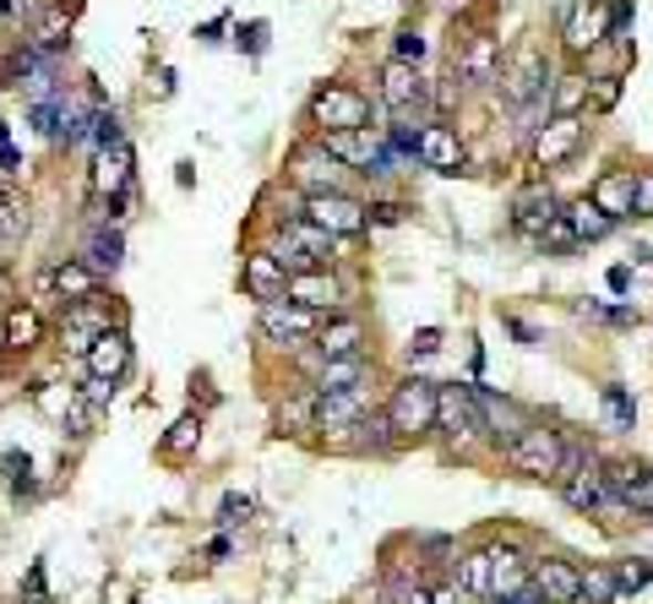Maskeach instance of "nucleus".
<instances>
[{
  "instance_id": "6ab92c4d",
  "label": "nucleus",
  "mask_w": 653,
  "mask_h": 604,
  "mask_svg": "<svg viewBox=\"0 0 653 604\" xmlns=\"http://www.w3.org/2000/svg\"><path fill=\"white\" fill-rule=\"evenodd\" d=\"M240 283H246V294L251 300H283V289H289V272L278 268V257L272 251H251L246 257V268H240Z\"/></svg>"
},
{
  "instance_id": "b1692460",
  "label": "nucleus",
  "mask_w": 653,
  "mask_h": 604,
  "mask_svg": "<svg viewBox=\"0 0 653 604\" xmlns=\"http://www.w3.org/2000/svg\"><path fill=\"white\" fill-rule=\"evenodd\" d=\"M354 387H365V354H354V360H322L311 371V393L317 398H326V393H354Z\"/></svg>"
},
{
  "instance_id": "20e7f679",
  "label": "nucleus",
  "mask_w": 653,
  "mask_h": 604,
  "mask_svg": "<svg viewBox=\"0 0 653 604\" xmlns=\"http://www.w3.org/2000/svg\"><path fill=\"white\" fill-rule=\"evenodd\" d=\"M305 223H317V229L332 235V240H354V235H365L371 207L354 201V197H343V191H322V197H305Z\"/></svg>"
},
{
  "instance_id": "2f4dec72",
  "label": "nucleus",
  "mask_w": 653,
  "mask_h": 604,
  "mask_svg": "<svg viewBox=\"0 0 653 604\" xmlns=\"http://www.w3.org/2000/svg\"><path fill=\"white\" fill-rule=\"evenodd\" d=\"M561 218H567V229H572L578 240H604V235L615 229V223H610V218H604V212H599L588 197L572 201V207H561Z\"/></svg>"
},
{
  "instance_id": "8fccbe9b",
  "label": "nucleus",
  "mask_w": 653,
  "mask_h": 604,
  "mask_svg": "<svg viewBox=\"0 0 653 604\" xmlns=\"http://www.w3.org/2000/svg\"><path fill=\"white\" fill-rule=\"evenodd\" d=\"M539 240H545V246H556V251H567V246H578V235L567 229V218H556V223H550V229H545Z\"/></svg>"
},
{
  "instance_id": "6e6d98bb",
  "label": "nucleus",
  "mask_w": 653,
  "mask_h": 604,
  "mask_svg": "<svg viewBox=\"0 0 653 604\" xmlns=\"http://www.w3.org/2000/svg\"><path fill=\"white\" fill-rule=\"evenodd\" d=\"M371 212H376L382 223H397V218H403V207H397V201H382V207H371Z\"/></svg>"
},
{
  "instance_id": "603ef678",
  "label": "nucleus",
  "mask_w": 653,
  "mask_h": 604,
  "mask_svg": "<svg viewBox=\"0 0 653 604\" xmlns=\"http://www.w3.org/2000/svg\"><path fill=\"white\" fill-rule=\"evenodd\" d=\"M28 600L50 604V594H44V566H33V572H28Z\"/></svg>"
},
{
  "instance_id": "bb28decb",
  "label": "nucleus",
  "mask_w": 653,
  "mask_h": 604,
  "mask_svg": "<svg viewBox=\"0 0 653 604\" xmlns=\"http://www.w3.org/2000/svg\"><path fill=\"white\" fill-rule=\"evenodd\" d=\"M382 98H387V110H397V115L414 110V104H425V82H419V71L392 61V66L382 71Z\"/></svg>"
},
{
  "instance_id": "423d86ee",
  "label": "nucleus",
  "mask_w": 653,
  "mask_h": 604,
  "mask_svg": "<svg viewBox=\"0 0 653 604\" xmlns=\"http://www.w3.org/2000/svg\"><path fill=\"white\" fill-rule=\"evenodd\" d=\"M272 257H278V268L289 272V278H294V272H317L322 262H332V235H322V229L305 223V218H300V223H283V240H278Z\"/></svg>"
},
{
  "instance_id": "13d9d810",
  "label": "nucleus",
  "mask_w": 653,
  "mask_h": 604,
  "mask_svg": "<svg viewBox=\"0 0 653 604\" xmlns=\"http://www.w3.org/2000/svg\"><path fill=\"white\" fill-rule=\"evenodd\" d=\"M0 142H6V121H0Z\"/></svg>"
},
{
  "instance_id": "e433bc0d",
  "label": "nucleus",
  "mask_w": 653,
  "mask_h": 604,
  "mask_svg": "<svg viewBox=\"0 0 653 604\" xmlns=\"http://www.w3.org/2000/svg\"><path fill=\"white\" fill-rule=\"evenodd\" d=\"M87 142H93V147H121V142H126V132H121V115H115V110H104V104H99V110H87Z\"/></svg>"
},
{
  "instance_id": "9b49d317",
  "label": "nucleus",
  "mask_w": 653,
  "mask_h": 604,
  "mask_svg": "<svg viewBox=\"0 0 653 604\" xmlns=\"http://www.w3.org/2000/svg\"><path fill=\"white\" fill-rule=\"evenodd\" d=\"M604 496L626 512H653V469L649 464H610L604 469Z\"/></svg>"
},
{
  "instance_id": "7c9ffc66",
  "label": "nucleus",
  "mask_w": 653,
  "mask_h": 604,
  "mask_svg": "<svg viewBox=\"0 0 653 604\" xmlns=\"http://www.w3.org/2000/svg\"><path fill=\"white\" fill-rule=\"evenodd\" d=\"M28 223H33V207H28V197H22L17 186H6V180H0V240H22V235H28Z\"/></svg>"
},
{
  "instance_id": "c9c22d12",
  "label": "nucleus",
  "mask_w": 653,
  "mask_h": 604,
  "mask_svg": "<svg viewBox=\"0 0 653 604\" xmlns=\"http://www.w3.org/2000/svg\"><path fill=\"white\" fill-rule=\"evenodd\" d=\"M578 577H583V600L588 604H615L621 600V589H615V566L599 561V566H588V572H578Z\"/></svg>"
},
{
  "instance_id": "a878e982",
  "label": "nucleus",
  "mask_w": 653,
  "mask_h": 604,
  "mask_svg": "<svg viewBox=\"0 0 653 604\" xmlns=\"http://www.w3.org/2000/svg\"><path fill=\"white\" fill-rule=\"evenodd\" d=\"M360 343H365V327H360L354 316H338V322L317 327V354H322V360H354Z\"/></svg>"
},
{
  "instance_id": "49530a36",
  "label": "nucleus",
  "mask_w": 653,
  "mask_h": 604,
  "mask_svg": "<svg viewBox=\"0 0 653 604\" xmlns=\"http://www.w3.org/2000/svg\"><path fill=\"white\" fill-rule=\"evenodd\" d=\"M588 93H593L599 110H615L621 104V76H599V82H588Z\"/></svg>"
},
{
  "instance_id": "79ce46f5",
  "label": "nucleus",
  "mask_w": 653,
  "mask_h": 604,
  "mask_svg": "<svg viewBox=\"0 0 653 604\" xmlns=\"http://www.w3.org/2000/svg\"><path fill=\"white\" fill-rule=\"evenodd\" d=\"M392 50H397V66H419V61H425V33L403 28V33L392 39Z\"/></svg>"
},
{
  "instance_id": "412c9836",
  "label": "nucleus",
  "mask_w": 653,
  "mask_h": 604,
  "mask_svg": "<svg viewBox=\"0 0 653 604\" xmlns=\"http://www.w3.org/2000/svg\"><path fill=\"white\" fill-rule=\"evenodd\" d=\"M39 289H50L61 305H82V300H93V294H99V278L82 268V262H55V268L39 278Z\"/></svg>"
},
{
  "instance_id": "4c0bfd02",
  "label": "nucleus",
  "mask_w": 653,
  "mask_h": 604,
  "mask_svg": "<svg viewBox=\"0 0 653 604\" xmlns=\"http://www.w3.org/2000/svg\"><path fill=\"white\" fill-rule=\"evenodd\" d=\"M196 441H201V419H196V414H186V419H175V425H169L164 452H169V458H186V452H196Z\"/></svg>"
},
{
  "instance_id": "cd10ccee",
  "label": "nucleus",
  "mask_w": 653,
  "mask_h": 604,
  "mask_svg": "<svg viewBox=\"0 0 653 604\" xmlns=\"http://www.w3.org/2000/svg\"><path fill=\"white\" fill-rule=\"evenodd\" d=\"M588 201L610 218V223H621V218H632V169H621V175H604L593 191H588Z\"/></svg>"
},
{
  "instance_id": "c03bdc74",
  "label": "nucleus",
  "mask_w": 653,
  "mask_h": 604,
  "mask_svg": "<svg viewBox=\"0 0 653 604\" xmlns=\"http://www.w3.org/2000/svg\"><path fill=\"white\" fill-rule=\"evenodd\" d=\"M643 583H649V561H621V566H615V589H621V594H638Z\"/></svg>"
},
{
  "instance_id": "2eb2a0df",
  "label": "nucleus",
  "mask_w": 653,
  "mask_h": 604,
  "mask_svg": "<svg viewBox=\"0 0 653 604\" xmlns=\"http://www.w3.org/2000/svg\"><path fill=\"white\" fill-rule=\"evenodd\" d=\"M257 322H261V337H272V343H294V337L317 333V311H305L294 300H267Z\"/></svg>"
},
{
  "instance_id": "0eeeda50",
  "label": "nucleus",
  "mask_w": 653,
  "mask_h": 604,
  "mask_svg": "<svg viewBox=\"0 0 653 604\" xmlns=\"http://www.w3.org/2000/svg\"><path fill=\"white\" fill-rule=\"evenodd\" d=\"M436 425H442V436L457 441V447H474L485 436V419H479L468 387H436Z\"/></svg>"
},
{
  "instance_id": "9d476101",
  "label": "nucleus",
  "mask_w": 653,
  "mask_h": 604,
  "mask_svg": "<svg viewBox=\"0 0 653 604\" xmlns=\"http://www.w3.org/2000/svg\"><path fill=\"white\" fill-rule=\"evenodd\" d=\"M528 589H533L545 604H578L583 600V577H578V566L561 561V555L533 561V566H528Z\"/></svg>"
},
{
  "instance_id": "c756f323",
  "label": "nucleus",
  "mask_w": 653,
  "mask_h": 604,
  "mask_svg": "<svg viewBox=\"0 0 653 604\" xmlns=\"http://www.w3.org/2000/svg\"><path fill=\"white\" fill-rule=\"evenodd\" d=\"M496 76V39H468V50L457 55V82H490Z\"/></svg>"
},
{
  "instance_id": "a19ab883",
  "label": "nucleus",
  "mask_w": 653,
  "mask_h": 604,
  "mask_svg": "<svg viewBox=\"0 0 653 604\" xmlns=\"http://www.w3.org/2000/svg\"><path fill=\"white\" fill-rule=\"evenodd\" d=\"M578 316H588V322H610V327H632L638 322V311H626V305H578Z\"/></svg>"
},
{
  "instance_id": "5fc2aeb1",
  "label": "nucleus",
  "mask_w": 653,
  "mask_h": 604,
  "mask_svg": "<svg viewBox=\"0 0 653 604\" xmlns=\"http://www.w3.org/2000/svg\"><path fill=\"white\" fill-rule=\"evenodd\" d=\"M6 305H17V289H11V272L0 268V311H6Z\"/></svg>"
},
{
  "instance_id": "5701e85b",
  "label": "nucleus",
  "mask_w": 653,
  "mask_h": 604,
  "mask_svg": "<svg viewBox=\"0 0 653 604\" xmlns=\"http://www.w3.org/2000/svg\"><path fill=\"white\" fill-rule=\"evenodd\" d=\"M528 589V561L518 550H490V600L512 604Z\"/></svg>"
},
{
  "instance_id": "ea45409f",
  "label": "nucleus",
  "mask_w": 653,
  "mask_h": 604,
  "mask_svg": "<svg viewBox=\"0 0 653 604\" xmlns=\"http://www.w3.org/2000/svg\"><path fill=\"white\" fill-rule=\"evenodd\" d=\"M604 408H610L615 430H632V419H638V403L626 398V387H604Z\"/></svg>"
},
{
  "instance_id": "a18cd8bd",
  "label": "nucleus",
  "mask_w": 653,
  "mask_h": 604,
  "mask_svg": "<svg viewBox=\"0 0 653 604\" xmlns=\"http://www.w3.org/2000/svg\"><path fill=\"white\" fill-rule=\"evenodd\" d=\"M6 473H11V490H17V496L33 490V464H28V452H6Z\"/></svg>"
},
{
  "instance_id": "c85d7f7f",
  "label": "nucleus",
  "mask_w": 653,
  "mask_h": 604,
  "mask_svg": "<svg viewBox=\"0 0 653 604\" xmlns=\"http://www.w3.org/2000/svg\"><path fill=\"white\" fill-rule=\"evenodd\" d=\"M583 104H588V76H578V71H567V76H550L545 110H550L556 121H567V115H583Z\"/></svg>"
},
{
  "instance_id": "f3484780",
  "label": "nucleus",
  "mask_w": 653,
  "mask_h": 604,
  "mask_svg": "<svg viewBox=\"0 0 653 604\" xmlns=\"http://www.w3.org/2000/svg\"><path fill=\"white\" fill-rule=\"evenodd\" d=\"M283 300H294V305H305V311H338L343 305V289H338V278L332 272H294L289 278V289H283Z\"/></svg>"
},
{
  "instance_id": "37998d69",
  "label": "nucleus",
  "mask_w": 653,
  "mask_h": 604,
  "mask_svg": "<svg viewBox=\"0 0 653 604\" xmlns=\"http://www.w3.org/2000/svg\"><path fill=\"white\" fill-rule=\"evenodd\" d=\"M632 218H653V169L632 175Z\"/></svg>"
},
{
  "instance_id": "1a4fd4ad",
  "label": "nucleus",
  "mask_w": 653,
  "mask_h": 604,
  "mask_svg": "<svg viewBox=\"0 0 653 604\" xmlns=\"http://www.w3.org/2000/svg\"><path fill=\"white\" fill-rule=\"evenodd\" d=\"M561 44H567L572 55H588V50L610 44V6H604V0H578V6L567 11Z\"/></svg>"
},
{
  "instance_id": "6e6552de",
  "label": "nucleus",
  "mask_w": 653,
  "mask_h": 604,
  "mask_svg": "<svg viewBox=\"0 0 653 604\" xmlns=\"http://www.w3.org/2000/svg\"><path fill=\"white\" fill-rule=\"evenodd\" d=\"M501 93H507V104H539V98L550 93V66H545V55H539V50H518V55L501 66Z\"/></svg>"
},
{
  "instance_id": "aec40b11",
  "label": "nucleus",
  "mask_w": 653,
  "mask_h": 604,
  "mask_svg": "<svg viewBox=\"0 0 653 604\" xmlns=\"http://www.w3.org/2000/svg\"><path fill=\"white\" fill-rule=\"evenodd\" d=\"M131 147L121 142V147H99V158H93V191L110 201V197H126L131 191Z\"/></svg>"
},
{
  "instance_id": "dca6fc26",
  "label": "nucleus",
  "mask_w": 653,
  "mask_h": 604,
  "mask_svg": "<svg viewBox=\"0 0 653 604\" xmlns=\"http://www.w3.org/2000/svg\"><path fill=\"white\" fill-rule=\"evenodd\" d=\"M289 180H294L305 197H322V191H338L343 164H338V158H326L322 147H300V153H294V164H289Z\"/></svg>"
},
{
  "instance_id": "4d7b16f0",
  "label": "nucleus",
  "mask_w": 653,
  "mask_h": 604,
  "mask_svg": "<svg viewBox=\"0 0 653 604\" xmlns=\"http://www.w3.org/2000/svg\"><path fill=\"white\" fill-rule=\"evenodd\" d=\"M626 283H632V272H626V268H610V289H615V294H626Z\"/></svg>"
},
{
  "instance_id": "7ed1b4c3",
  "label": "nucleus",
  "mask_w": 653,
  "mask_h": 604,
  "mask_svg": "<svg viewBox=\"0 0 653 604\" xmlns=\"http://www.w3.org/2000/svg\"><path fill=\"white\" fill-rule=\"evenodd\" d=\"M311 121L322 132H371V104H365V93H354L343 82H326L311 98Z\"/></svg>"
},
{
  "instance_id": "de8ad7c7",
  "label": "nucleus",
  "mask_w": 653,
  "mask_h": 604,
  "mask_svg": "<svg viewBox=\"0 0 653 604\" xmlns=\"http://www.w3.org/2000/svg\"><path fill=\"white\" fill-rule=\"evenodd\" d=\"M246 518H251V496H224L218 523H246Z\"/></svg>"
},
{
  "instance_id": "a211bd4d",
  "label": "nucleus",
  "mask_w": 653,
  "mask_h": 604,
  "mask_svg": "<svg viewBox=\"0 0 653 604\" xmlns=\"http://www.w3.org/2000/svg\"><path fill=\"white\" fill-rule=\"evenodd\" d=\"M0 343H6V354H33L44 343V316L33 305H6L0 311Z\"/></svg>"
},
{
  "instance_id": "4be33fe9",
  "label": "nucleus",
  "mask_w": 653,
  "mask_h": 604,
  "mask_svg": "<svg viewBox=\"0 0 653 604\" xmlns=\"http://www.w3.org/2000/svg\"><path fill=\"white\" fill-rule=\"evenodd\" d=\"M419 158H425V169H436V175H457V169H463V142H457L453 126H425V132H419Z\"/></svg>"
},
{
  "instance_id": "39448f33",
  "label": "nucleus",
  "mask_w": 653,
  "mask_h": 604,
  "mask_svg": "<svg viewBox=\"0 0 653 604\" xmlns=\"http://www.w3.org/2000/svg\"><path fill=\"white\" fill-rule=\"evenodd\" d=\"M556 490H561V501L572 507V512H599L604 507V469L583 458V452H572L567 447V458H561V473L550 479Z\"/></svg>"
},
{
  "instance_id": "473e14b6",
  "label": "nucleus",
  "mask_w": 653,
  "mask_h": 604,
  "mask_svg": "<svg viewBox=\"0 0 653 604\" xmlns=\"http://www.w3.org/2000/svg\"><path fill=\"white\" fill-rule=\"evenodd\" d=\"M371 132H326L322 136V153L326 158H338V164H365L371 158Z\"/></svg>"
},
{
  "instance_id": "3c124183",
  "label": "nucleus",
  "mask_w": 653,
  "mask_h": 604,
  "mask_svg": "<svg viewBox=\"0 0 653 604\" xmlns=\"http://www.w3.org/2000/svg\"><path fill=\"white\" fill-rule=\"evenodd\" d=\"M392 153H419V132L414 126H392Z\"/></svg>"
},
{
  "instance_id": "f257e3e1",
  "label": "nucleus",
  "mask_w": 653,
  "mask_h": 604,
  "mask_svg": "<svg viewBox=\"0 0 653 604\" xmlns=\"http://www.w3.org/2000/svg\"><path fill=\"white\" fill-rule=\"evenodd\" d=\"M382 414H387V425H392V436H397V441L436 430V382H425V376H408V382H397Z\"/></svg>"
},
{
  "instance_id": "72a5a7b5",
  "label": "nucleus",
  "mask_w": 653,
  "mask_h": 604,
  "mask_svg": "<svg viewBox=\"0 0 653 604\" xmlns=\"http://www.w3.org/2000/svg\"><path fill=\"white\" fill-rule=\"evenodd\" d=\"M457 589H463L468 600H490V550L463 555V566H457Z\"/></svg>"
},
{
  "instance_id": "09e8293b",
  "label": "nucleus",
  "mask_w": 653,
  "mask_h": 604,
  "mask_svg": "<svg viewBox=\"0 0 653 604\" xmlns=\"http://www.w3.org/2000/svg\"><path fill=\"white\" fill-rule=\"evenodd\" d=\"M436 348H442V333H436V327H425V333L408 337V360H431Z\"/></svg>"
},
{
  "instance_id": "f03ea898",
  "label": "nucleus",
  "mask_w": 653,
  "mask_h": 604,
  "mask_svg": "<svg viewBox=\"0 0 653 604\" xmlns=\"http://www.w3.org/2000/svg\"><path fill=\"white\" fill-rule=\"evenodd\" d=\"M561 458H567V441H561V430H550V425H522L518 436L507 441V464L528 479H556L561 473Z\"/></svg>"
},
{
  "instance_id": "58836bf2",
  "label": "nucleus",
  "mask_w": 653,
  "mask_h": 604,
  "mask_svg": "<svg viewBox=\"0 0 653 604\" xmlns=\"http://www.w3.org/2000/svg\"><path fill=\"white\" fill-rule=\"evenodd\" d=\"M278 425H289L294 436H300V430H317V403H311V393L294 398V403H283V408H278Z\"/></svg>"
},
{
  "instance_id": "f704fd0d",
  "label": "nucleus",
  "mask_w": 653,
  "mask_h": 604,
  "mask_svg": "<svg viewBox=\"0 0 653 604\" xmlns=\"http://www.w3.org/2000/svg\"><path fill=\"white\" fill-rule=\"evenodd\" d=\"M121 257H126L121 235H115V229H99V235L87 240V262H82V268L99 278V272H115V268H121Z\"/></svg>"
},
{
  "instance_id": "864d4df0",
  "label": "nucleus",
  "mask_w": 653,
  "mask_h": 604,
  "mask_svg": "<svg viewBox=\"0 0 653 604\" xmlns=\"http://www.w3.org/2000/svg\"><path fill=\"white\" fill-rule=\"evenodd\" d=\"M431 604H468V594H463V589H453V583H447V589H436V594H431Z\"/></svg>"
},
{
  "instance_id": "393cba45",
  "label": "nucleus",
  "mask_w": 653,
  "mask_h": 604,
  "mask_svg": "<svg viewBox=\"0 0 653 604\" xmlns=\"http://www.w3.org/2000/svg\"><path fill=\"white\" fill-rule=\"evenodd\" d=\"M556 218H561V201L550 197V186H533V191H522L518 207H512V223H518L522 235H545Z\"/></svg>"
},
{
  "instance_id": "4468645a",
  "label": "nucleus",
  "mask_w": 653,
  "mask_h": 604,
  "mask_svg": "<svg viewBox=\"0 0 653 604\" xmlns=\"http://www.w3.org/2000/svg\"><path fill=\"white\" fill-rule=\"evenodd\" d=\"M110 327H121V322L99 305V294L82 300V305H65V316H61V337H65L71 354H87V343H93L99 333H110Z\"/></svg>"
},
{
  "instance_id": "f8f14e48",
  "label": "nucleus",
  "mask_w": 653,
  "mask_h": 604,
  "mask_svg": "<svg viewBox=\"0 0 653 604\" xmlns=\"http://www.w3.org/2000/svg\"><path fill=\"white\" fill-rule=\"evenodd\" d=\"M87 376L93 382H121L131 371V333L126 327H110V333H99L93 343H87Z\"/></svg>"
},
{
  "instance_id": "ddd939ff",
  "label": "nucleus",
  "mask_w": 653,
  "mask_h": 604,
  "mask_svg": "<svg viewBox=\"0 0 653 604\" xmlns=\"http://www.w3.org/2000/svg\"><path fill=\"white\" fill-rule=\"evenodd\" d=\"M578 147H583V115L550 121V126L533 132V164H539V169H556V164H567Z\"/></svg>"
}]
</instances>
